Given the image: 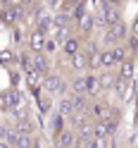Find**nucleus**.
<instances>
[{"instance_id": "dca6fc26", "label": "nucleus", "mask_w": 138, "mask_h": 148, "mask_svg": "<svg viewBox=\"0 0 138 148\" xmlns=\"http://www.w3.org/2000/svg\"><path fill=\"white\" fill-rule=\"evenodd\" d=\"M84 148H114L112 138H103V136H93L90 141L84 143Z\"/></svg>"}, {"instance_id": "6ab92c4d", "label": "nucleus", "mask_w": 138, "mask_h": 148, "mask_svg": "<svg viewBox=\"0 0 138 148\" xmlns=\"http://www.w3.org/2000/svg\"><path fill=\"white\" fill-rule=\"evenodd\" d=\"M112 53H114V58H117V64H122L124 60H128V58H131V53H128V48H126V43L114 45V48H112Z\"/></svg>"}, {"instance_id": "5701e85b", "label": "nucleus", "mask_w": 138, "mask_h": 148, "mask_svg": "<svg viewBox=\"0 0 138 148\" xmlns=\"http://www.w3.org/2000/svg\"><path fill=\"white\" fill-rule=\"evenodd\" d=\"M131 34H133V36H138V17L133 19V26H131Z\"/></svg>"}, {"instance_id": "9b49d317", "label": "nucleus", "mask_w": 138, "mask_h": 148, "mask_svg": "<svg viewBox=\"0 0 138 148\" xmlns=\"http://www.w3.org/2000/svg\"><path fill=\"white\" fill-rule=\"evenodd\" d=\"M55 110L67 119V124H69V119L76 115V110H74V103H71V96L67 93V96H62V98H57V105H55Z\"/></svg>"}, {"instance_id": "4468645a", "label": "nucleus", "mask_w": 138, "mask_h": 148, "mask_svg": "<svg viewBox=\"0 0 138 148\" xmlns=\"http://www.w3.org/2000/svg\"><path fill=\"white\" fill-rule=\"evenodd\" d=\"M36 138L38 136H31V134H17L12 146L14 148H36Z\"/></svg>"}, {"instance_id": "aec40b11", "label": "nucleus", "mask_w": 138, "mask_h": 148, "mask_svg": "<svg viewBox=\"0 0 138 148\" xmlns=\"http://www.w3.org/2000/svg\"><path fill=\"white\" fill-rule=\"evenodd\" d=\"M52 100H55V98H52V96H48V93L43 91V96L38 98V108H41V112H50V110H52V105H55Z\"/></svg>"}, {"instance_id": "9d476101", "label": "nucleus", "mask_w": 138, "mask_h": 148, "mask_svg": "<svg viewBox=\"0 0 138 148\" xmlns=\"http://www.w3.org/2000/svg\"><path fill=\"white\" fill-rule=\"evenodd\" d=\"M98 77H100V84H103L105 93H112L114 86H117V81H119V72L117 69H100Z\"/></svg>"}, {"instance_id": "1a4fd4ad", "label": "nucleus", "mask_w": 138, "mask_h": 148, "mask_svg": "<svg viewBox=\"0 0 138 148\" xmlns=\"http://www.w3.org/2000/svg\"><path fill=\"white\" fill-rule=\"evenodd\" d=\"M31 69H33V72H38L41 77L45 79V77L52 72L50 55H45V53H33V55H31Z\"/></svg>"}, {"instance_id": "20e7f679", "label": "nucleus", "mask_w": 138, "mask_h": 148, "mask_svg": "<svg viewBox=\"0 0 138 148\" xmlns=\"http://www.w3.org/2000/svg\"><path fill=\"white\" fill-rule=\"evenodd\" d=\"M0 105H3V112H5V115H12L17 108L26 105V103H24V93H22L17 86L5 88L3 93H0Z\"/></svg>"}, {"instance_id": "f8f14e48", "label": "nucleus", "mask_w": 138, "mask_h": 148, "mask_svg": "<svg viewBox=\"0 0 138 148\" xmlns=\"http://www.w3.org/2000/svg\"><path fill=\"white\" fill-rule=\"evenodd\" d=\"M98 67H100V69H117V67H119L112 48H103V50L98 53Z\"/></svg>"}, {"instance_id": "39448f33", "label": "nucleus", "mask_w": 138, "mask_h": 148, "mask_svg": "<svg viewBox=\"0 0 138 148\" xmlns=\"http://www.w3.org/2000/svg\"><path fill=\"white\" fill-rule=\"evenodd\" d=\"M79 143H84V141L79 138V134H76L71 127L62 129V132L52 138V146H55V148H76Z\"/></svg>"}, {"instance_id": "a211bd4d", "label": "nucleus", "mask_w": 138, "mask_h": 148, "mask_svg": "<svg viewBox=\"0 0 138 148\" xmlns=\"http://www.w3.org/2000/svg\"><path fill=\"white\" fill-rule=\"evenodd\" d=\"M10 117L14 119V122H24V119H33V117H31V110H29V105H22V108H17L14 112L10 115Z\"/></svg>"}, {"instance_id": "6e6552de", "label": "nucleus", "mask_w": 138, "mask_h": 148, "mask_svg": "<svg viewBox=\"0 0 138 148\" xmlns=\"http://www.w3.org/2000/svg\"><path fill=\"white\" fill-rule=\"evenodd\" d=\"M62 53H64L67 60H71L79 53H84V36H81V34H71L69 38L62 43Z\"/></svg>"}, {"instance_id": "412c9836", "label": "nucleus", "mask_w": 138, "mask_h": 148, "mask_svg": "<svg viewBox=\"0 0 138 148\" xmlns=\"http://www.w3.org/2000/svg\"><path fill=\"white\" fill-rule=\"evenodd\" d=\"M126 48L128 53H131V58H138V36H128V41H126Z\"/></svg>"}, {"instance_id": "0eeeda50", "label": "nucleus", "mask_w": 138, "mask_h": 148, "mask_svg": "<svg viewBox=\"0 0 138 148\" xmlns=\"http://www.w3.org/2000/svg\"><path fill=\"white\" fill-rule=\"evenodd\" d=\"M112 108H114L112 100H107V98H95L93 105H90V117H93L95 122H100V119H107L109 112H112Z\"/></svg>"}, {"instance_id": "ddd939ff", "label": "nucleus", "mask_w": 138, "mask_h": 148, "mask_svg": "<svg viewBox=\"0 0 138 148\" xmlns=\"http://www.w3.org/2000/svg\"><path fill=\"white\" fill-rule=\"evenodd\" d=\"M117 72H119V79H124V81H133V72H136V58H128V60H124V62L117 67Z\"/></svg>"}, {"instance_id": "f257e3e1", "label": "nucleus", "mask_w": 138, "mask_h": 148, "mask_svg": "<svg viewBox=\"0 0 138 148\" xmlns=\"http://www.w3.org/2000/svg\"><path fill=\"white\" fill-rule=\"evenodd\" d=\"M41 88H43L48 96H52V98H62V96H67L69 91H71V88H69V79L64 77V74H60V72H50L48 77L43 79Z\"/></svg>"}, {"instance_id": "f3484780", "label": "nucleus", "mask_w": 138, "mask_h": 148, "mask_svg": "<svg viewBox=\"0 0 138 148\" xmlns=\"http://www.w3.org/2000/svg\"><path fill=\"white\" fill-rule=\"evenodd\" d=\"M0 58H3V64H5V67H10L12 62H19V50H12L10 45H5L3 53H0Z\"/></svg>"}, {"instance_id": "7ed1b4c3", "label": "nucleus", "mask_w": 138, "mask_h": 148, "mask_svg": "<svg viewBox=\"0 0 138 148\" xmlns=\"http://www.w3.org/2000/svg\"><path fill=\"white\" fill-rule=\"evenodd\" d=\"M128 26H126V22L122 19V22H117V24H112L109 29H105L103 31V45L105 48H114V45H122V43H126L128 41Z\"/></svg>"}, {"instance_id": "f03ea898", "label": "nucleus", "mask_w": 138, "mask_h": 148, "mask_svg": "<svg viewBox=\"0 0 138 148\" xmlns=\"http://www.w3.org/2000/svg\"><path fill=\"white\" fill-rule=\"evenodd\" d=\"M117 22H122V12H119L117 7L105 5V3H100L95 7V29L98 31H105V29H109V26L117 24Z\"/></svg>"}, {"instance_id": "2eb2a0df", "label": "nucleus", "mask_w": 138, "mask_h": 148, "mask_svg": "<svg viewBox=\"0 0 138 148\" xmlns=\"http://www.w3.org/2000/svg\"><path fill=\"white\" fill-rule=\"evenodd\" d=\"M128 91H131V81H124V79H119V81H117V86H114V91H112L109 96H112V98H117V100H126Z\"/></svg>"}, {"instance_id": "4be33fe9", "label": "nucleus", "mask_w": 138, "mask_h": 148, "mask_svg": "<svg viewBox=\"0 0 138 148\" xmlns=\"http://www.w3.org/2000/svg\"><path fill=\"white\" fill-rule=\"evenodd\" d=\"M100 3H105V5H112V7H117V10H119V7H122V5L126 3V0H100Z\"/></svg>"}, {"instance_id": "423d86ee", "label": "nucleus", "mask_w": 138, "mask_h": 148, "mask_svg": "<svg viewBox=\"0 0 138 148\" xmlns=\"http://www.w3.org/2000/svg\"><path fill=\"white\" fill-rule=\"evenodd\" d=\"M50 36L48 34H43L38 29H31L29 34H26V50H31V53H45V43H48Z\"/></svg>"}, {"instance_id": "b1692460", "label": "nucleus", "mask_w": 138, "mask_h": 148, "mask_svg": "<svg viewBox=\"0 0 138 148\" xmlns=\"http://www.w3.org/2000/svg\"><path fill=\"white\" fill-rule=\"evenodd\" d=\"M136 148H138V146H136Z\"/></svg>"}]
</instances>
